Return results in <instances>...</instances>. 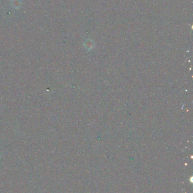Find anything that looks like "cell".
Returning <instances> with one entry per match:
<instances>
[{"label": "cell", "instance_id": "cell-1", "mask_svg": "<svg viewBox=\"0 0 193 193\" xmlns=\"http://www.w3.org/2000/svg\"><path fill=\"white\" fill-rule=\"evenodd\" d=\"M0 158H1V153H0Z\"/></svg>", "mask_w": 193, "mask_h": 193}]
</instances>
